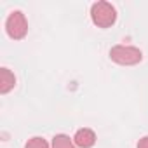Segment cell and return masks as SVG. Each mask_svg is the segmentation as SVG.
Instances as JSON below:
<instances>
[{
    "label": "cell",
    "mask_w": 148,
    "mask_h": 148,
    "mask_svg": "<svg viewBox=\"0 0 148 148\" xmlns=\"http://www.w3.org/2000/svg\"><path fill=\"white\" fill-rule=\"evenodd\" d=\"M110 59L117 64H122V66H132L143 59V52L138 47L119 44V45H113L110 49Z\"/></svg>",
    "instance_id": "1"
},
{
    "label": "cell",
    "mask_w": 148,
    "mask_h": 148,
    "mask_svg": "<svg viewBox=\"0 0 148 148\" xmlns=\"http://www.w3.org/2000/svg\"><path fill=\"white\" fill-rule=\"evenodd\" d=\"M73 141H75V145H77L79 148H92L94 143H96V134H94L92 129L84 127V129H79V131L75 132Z\"/></svg>",
    "instance_id": "4"
},
{
    "label": "cell",
    "mask_w": 148,
    "mask_h": 148,
    "mask_svg": "<svg viewBox=\"0 0 148 148\" xmlns=\"http://www.w3.org/2000/svg\"><path fill=\"white\" fill-rule=\"evenodd\" d=\"M52 148H77L75 141H73L68 134H56L52 138Z\"/></svg>",
    "instance_id": "6"
},
{
    "label": "cell",
    "mask_w": 148,
    "mask_h": 148,
    "mask_svg": "<svg viewBox=\"0 0 148 148\" xmlns=\"http://www.w3.org/2000/svg\"><path fill=\"white\" fill-rule=\"evenodd\" d=\"M16 86V77L9 68H0V92L7 94Z\"/></svg>",
    "instance_id": "5"
},
{
    "label": "cell",
    "mask_w": 148,
    "mask_h": 148,
    "mask_svg": "<svg viewBox=\"0 0 148 148\" xmlns=\"http://www.w3.org/2000/svg\"><path fill=\"white\" fill-rule=\"evenodd\" d=\"M91 19L98 28H110L117 21V11L110 2H96L91 7Z\"/></svg>",
    "instance_id": "2"
},
{
    "label": "cell",
    "mask_w": 148,
    "mask_h": 148,
    "mask_svg": "<svg viewBox=\"0 0 148 148\" xmlns=\"http://www.w3.org/2000/svg\"><path fill=\"white\" fill-rule=\"evenodd\" d=\"M25 148H49V143H47L44 138L35 136V138H32V139H28V141H26Z\"/></svg>",
    "instance_id": "7"
},
{
    "label": "cell",
    "mask_w": 148,
    "mask_h": 148,
    "mask_svg": "<svg viewBox=\"0 0 148 148\" xmlns=\"http://www.w3.org/2000/svg\"><path fill=\"white\" fill-rule=\"evenodd\" d=\"M136 148H148V136L141 138V139L138 141V146H136Z\"/></svg>",
    "instance_id": "8"
},
{
    "label": "cell",
    "mask_w": 148,
    "mask_h": 148,
    "mask_svg": "<svg viewBox=\"0 0 148 148\" xmlns=\"http://www.w3.org/2000/svg\"><path fill=\"white\" fill-rule=\"evenodd\" d=\"M5 32L11 38L14 40H21L26 37L28 33V21L25 18V14L21 11H12L9 16H7V21H5Z\"/></svg>",
    "instance_id": "3"
}]
</instances>
